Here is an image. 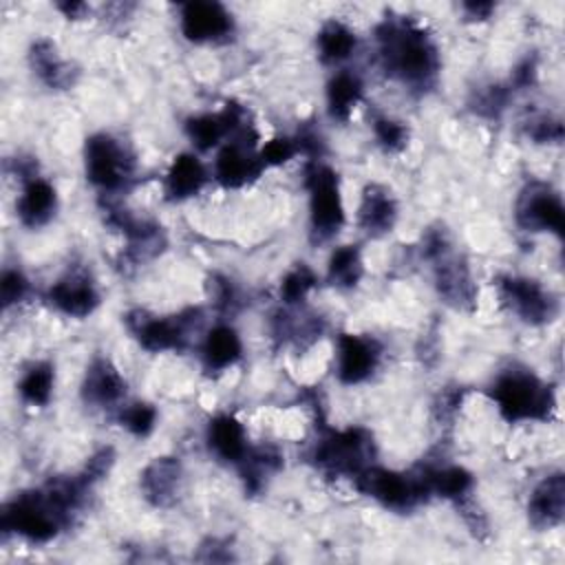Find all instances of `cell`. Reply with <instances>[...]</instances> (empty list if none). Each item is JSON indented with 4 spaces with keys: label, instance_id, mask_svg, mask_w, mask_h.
<instances>
[{
    "label": "cell",
    "instance_id": "1",
    "mask_svg": "<svg viewBox=\"0 0 565 565\" xmlns=\"http://www.w3.org/2000/svg\"><path fill=\"white\" fill-rule=\"evenodd\" d=\"M380 62L393 79L426 90L439 73V51L422 24L406 15L386 18L375 29Z\"/></svg>",
    "mask_w": 565,
    "mask_h": 565
},
{
    "label": "cell",
    "instance_id": "2",
    "mask_svg": "<svg viewBox=\"0 0 565 565\" xmlns=\"http://www.w3.org/2000/svg\"><path fill=\"white\" fill-rule=\"evenodd\" d=\"M490 395L508 422L547 419L554 408L552 388L527 369H508L499 373Z\"/></svg>",
    "mask_w": 565,
    "mask_h": 565
},
{
    "label": "cell",
    "instance_id": "3",
    "mask_svg": "<svg viewBox=\"0 0 565 565\" xmlns=\"http://www.w3.org/2000/svg\"><path fill=\"white\" fill-rule=\"evenodd\" d=\"M84 166L86 179L102 192H119L128 188L135 177L130 150L108 132H97L86 139Z\"/></svg>",
    "mask_w": 565,
    "mask_h": 565
},
{
    "label": "cell",
    "instance_id": "4",
    "mask_svg": "<svg viewBox=\"0 0 565 565\" xmlns=\"http://www.w3.org/2000/svg\"><path fill=\"white\" fill-rule=\"evenodd\" d=\"M309 190V225L316 241H329L344 223V205L340 196L338 174L322 163H311L307 170Z\"/></svg>",
    "mask_w": 565,
    "mask_h": 565
},
{
    "label": "cell",
    "instance_id": "5",
    "mask_svg": "<svg viewBox=\"0 0 565 565\" xmlns=\"http://www.w3.org/2000/svg\"><path fill=\"white\" fill-rule=\"evenodd\" d=\"M353 479L364 494L373 497L377 503H382L384 508L395 510V512L413 510L428 494L422 472L404 475V472H393L386 468L366 466Z\"/></svg>",
    "mask_w": 565,
    "mask_h": 565
},
{
    "label": "cell",
    "instance_id": "6",
    "mask_svg": "<svg viewBox=\"0 0 565 565\" xmlns=\"http://www.w3.org/2000/svg\"><path fill=\"white\" fill-rule=\"evenodd\" d=\"M371 455V437L362 428L331 430L320 437L313 459L316 463L333 475H360L369 463Z\"/></svg>",
    "mask_w": 565,
    "mask_h": 565
},
{
    "label": "cell",
    "instance_id": "7",
    "mask_svg": "<svg viewBox=\"0 0 565 565\" xmlns=\"http://www.w3.org/2000/svg\"><path fill=\"white\" fill-rule=\"evenodd\" d=\"M501 302L527 324H545L558 316L556 296L539 280L523 276H503L497 282Z\"/></svg>",
    "mask_w": 565,
    "mask_h": 565
},
{
    "label": "cell",
    "instance_id": "8",
    "mask_svg": "<svg viewBox=\"0 0 565 565\" xmlns=\"http://www.w3.org/2000/svg\"><path fill=\"white\" fill-rule=\"evenodd\" d=\"M514 216L525 232H552L563 236V203L547 183H527L516 199Z\"/></svg>",
    "mask_w": 565,
    "mask_h": 565
},
{
    "label": "cell",
    "instance_id": "9",
    "mask_svg": "<svg viewBox=\"0 0 565 565\" xmlns=\"http://www.w3.org/2000/svg\"><path fill=\"white\" fill-rule=\"evenodd\" d=\"M181 33L196 44L225 40L234 31L232 13L218 2H188L179 13Z\"/></svg>",
    "mask_w": 565,
    "mask_h": 565
},
{
    "label": "cell",
    "instance_id": "10",
    "mask_svg": "<svg viewBox=\"0 0 565 565\" xmlns=\"http://www.w3.org/2000/svg\"><path fill=\"white\" fill-rule=\"evenodd\" d=\"M128 324L139 340V344L150 353L161 351H179L188 342V327L190 320L183 316L177 318H157L146 313L128 316Z\"/></svg>",
    "mask_w": 565,
    "mask_h": 565
},
{
    "label": "cell",
    "instance_id": "11",
    "mask_svg": "<svg viewBox=\"0 0 565 565\" xmlns=\"http://www.w3.org/2000/svg\"><path fill=\"white\" fill-rule=\"evenodd\" d=\"M380 364V344L373 338L342 333L338 338L335 373L342 384H360Z\"/></svg>",
    "mask_w": 565,
    "mask_h": 565
},
{
    "label": "cell",
    "instance_id": "12",
    "mask_svg": "<svg viewBox=\"0 0 565 565\" xmlns=\"http://www.w3.org/2000/svg\"><path fill=\"white\" fill-rule=\"evenodd\" d=\"M265 163L258 152L252 150V143L243 139L227 141L214 159V177L225 188H241L254 181L263 172Z\"/></svg>",
    "mask_w": 565,
    "mask_h": 565
},
{
    "label": "cell",
    "instance_id": "13",
    "mask_svg": "<svg viewBox=\"0 0 565 565\" xmlns=\"http://www.w3.org/2000/svg\"><path fill=\"white\" fill-rule=\"evenodd\" d=\"M49 300L66 316L86 318L99 305V294L88 274L68 271L64 278L53 282V287L49 289Z\"/></svg>",
    "mask_w": 565,
    "mask_h": 565
},
{
    "label": "cell",
    "instance_id": "14",
    "mask_svg": "<svg viewBox=\"0 0 565 565\" xmlns=\"http://www.w3.org/2000/svg\"><path fill=\"white\" fill-rule=\"evenodd\" d=\"M565 512V479L563 472L545 477L530 494L527 519L536 530H552L561 525Z\"/></svg>",
    "mask_w": 565,
    "mask_h": 565
},
{
    "label": "cell",
    "instance_id": "15",
    "mask_svg": "<svg viewBox=\"0 0 565 565\" xmlns=\"http://www.w3.org/2000/svg\"><path fill=\"white\" fill-rule=\"evenodd\" d=\"M57 207L55 188L42 177H29L22 183V192L15 201V212L22 225L40 227L51 221Z\"/></svg>",
    "mask_w": 565,
    "mask_h": 565
},
{
    "label": "cell",
    "instance_id": "16",
    "mask_svg": "<svg viewBox=\"0 0 565 565\" xmlns=\"http://www.w3.org/2000/svg\"><path fill=\"white\" fill-rule=\"evenodd\" d=\"M126 393V382L121 373L106 358H95L82 382V397L93 406H113Z\"/></svg>",
    "mask_w": 565,
    "mask_h": 565
},
{
    "label": "cell",
    "instance_id": "17",
    "mask_svg": "<svg viewBox=\"0 0 565 565\" xmlns=\"http://www.w3.org/2000/svg\"><path fill=\"white\" fill-rule=\"evenodd\" d=\"M181 486V463L174 457H157L141 472L143 497L157 505H170Z\"/></svg>",
    "mask_w": 565,
    "mask_h": 565
},
{
    "label": "cell",
    "instance_id": "18",
    "mask_svg": "<svg viewBox=\"0 0 565 565\" xmlns=\"http://www.w3.org/2000/svg\"><path fill=\"white\" fill-rule=\"evenodd\" d=\"M395 218H397V205L391 192L375 183L366 185L360 210H358V225L371 236H382L393 230Z\"/></svg>",
    "mask_w": 565,
    "mask_h": 565
},
{
    "label": "cell",
    "instance_id": "19",
    "mask_svg": "<svg viewBox=\"0 0 565 565\" xmlns=\"http://www.w3.org/2000/svg\"><path fill=\"white\" fill-rule=\"evenodd\" d=\"M207 446L210 450L223 459V461H234L241 463L245 459L247 450V435L243 424L232 417V415H216L207 424Z\"/></svg>",
    "mask_w": 565,
    "mask_h": 565
},
{
    "label": "cell",
    "instance_id": "20",
    "mask_svg": "<svg viewBox=\"0 0 565 565\" xmlns=\"http://www.w3.org/2000/svg\"><path fill=\"white\" fill-rule=\"evenodd\" d=\"M207 181V172L205 166L201 163L199 157L185 152L179 154L170 170L166 172V181H163V192L170 201H183L190 199L194 194L201 192V188Z\"/></svg>",
    "mask_w": 565,
    "mask_h": 565
},
{
    "label": "cell",
    "instance_id": "21",
    "mask_svg": "<svg viewBox=\"0 0 565 565\" xmlns=\"http://www.w3.org/2000/svg\"><path fill=\"white\" fill-rule=\"evenodd\" d=\"M241 351H243L241 338L230 324L212 327L201 347L203 364L210 371H225L241 358Z\"/></svg>",
    "mask_w": 565,
    "mask_h": 565
},
{
    "label": "cell",
    "instance_id": "22",
    "mask_svg": "<svg viewBox=\"0 0 565 565\" xmlns=\"http://www.w3.org/2000/svg\"><path fill=\"white\" fill-rule=\"evenodd\" d=\"M33 73L51 88H66L73 84L71 66L57 55L55 44L49 40H35L29 51Z\"/></svg>",
    "mask_w": 565,
    "mask_h": 565
},
{
    "label": "cell",
    "instance_id": "23",
    "mask_svg": "<svg viewBox=\"0 0 565 565\" xmlns=\"http://www.w3.org/2000/svg\"><path fill=\"white\" fill-rule=\"evenodd\" d=\"M362 79L353 71H338L327 84V106L333 119L347 121L362 99Z\"/></svg>",
    "mask_w": 565,
    "mask_h": 565
},
{
    "label": "cell",
    "instance_id": "24",
    "mask_svg": "<svg viewBox=\"0 0 565 565\" xmlns=\"http://www.w3.org/2000/svg\"><path fill=\"white\" fill-rule=\"evenodd\" d=\"M422 479L428 492H435L444 499H463L472 488V477L459 466H439L422 470Z\"/></svg>",
    "mask_w": 565,
    "mask_h": 565
},
{
    "label": "cell",
    "instance_id": "25",
    "mask_svg": "<svg viewBox=\"0 0 565 565\" xmlns=\"http://www.w3.org/2000/svg\"><path fill=\"white\" fill-rule=\"evenodd\" d=\"M353 51H355V33L347 24L331 20L320 29L318 55L324 64H340L349 60Z\"/></svg>",
    "mask_w": 565,
    "mask_h": 565
},
{
    "label": "cell",
    "instance_id": "26",
    "mask_svg": "<svg viewBox=\"0 0 565 565\" xmlns=\"http://www.w3.org/2000/svg\"><path fill=\"white\" fill-rule=\"evenodd\" d=\"M53 384H55L53 366L49 362H35L20 377L18 393L26 404L44 406L53 395Z\"/></svg>",
    "mask_w": 565,
    "mask_h": 565
},
{
    "label": "cell",
    "instance_id": "27",
    "mask_svg": "<svg viewBox=\"0 0 565 565\" xmlns=\"http://www.w3.org/2000/svg\"><path fill=\"white\" fill-rule=\"evenodd\" d=\"M327 276L335 287H342V289L355 287L362 276V256L358 245L335 247L327 265Z\"/></svg>",
    "mask_w": 565,
    "mask_h": 565
},
{
    "label": "cell",
    "instance_id": "28",
    "mask_svg": "<svg viewBox=\"0 0 565 565\" xmlns=\"http://www.w3.org/2000/svg\"><path fill=\"white\" fill-rule=\"evenodd\" d=\"M119 422L126 430H130L137 437H146L152 433L154 424H157V408L152 404L146 402H135L121 408L119 413Z\"/></svg>",
    "mask_w": 565,
    "mask_h": 565
},
{
    "label": "cell",
    "instance_id": "29",
    "mask_svg": "<svg viewBox=\"0 0 565 565\" xmlns=\"http://www.w3.org/2000/svg\"><path fill=\"white\" fill-rule=\"evenodd\" d=\"M313 285H316V274L307 265L300 263L298 267L287 271V276L282 278L280 296L287 305H294V302H300Z\"/></svg>",
    "mask_w": 565,
    "mask_h": 565
},
{
    "label": "cell",
    "instance_id": "30",
    "mask_svg": "<svg viewBox=\"0 0 565 565\" xmlns=\"http://www.w3.org/2000/svg\"><path fill=\"white\" fill-rule=\"evenodd\" d=\"M373 132H375V139L391 152H397L406 146V139H408V130L402 121L397 119H391L386 115H377L373 119Z\"/></svg>",
    "mask_w": 565,
    "mask_h": 565
},
{
    "label": "cell",
    "instance_id": "31",
    "mask_svg": "<svg viewBox=\"0 0 565 565\" xmlns=\"http://www.w3.org/2000/svg\"><path fill=\"white\" fill-rule=\"evenodd\" d=\"M29 291V280L20 269H4L0 278V298L4 307L20 302Z\"/></svg>",
    "mask_w": 565,
    "mask_h": 565
},
{
    "label": "cell",
    "instance_id": "32",
    "mask_svg": "<svg viewBox=\"0 0 565 565\" xmlns=\"http://www.w3.org/2000/svg\"><path fill=\"white\" fill-rule=\"evenodd\" d=\"M298 150V141L289 139V137H276L271 141H267L263 146V150L258 152L265 166H280L285 161H289L291 157H296Z\"/></svg>",
    "mask_w": 565,
    "mask_h": 565
},
{
    "label": "cell",
    "instance_id": "33",
    "mask_svg": "<svg viewBox=\"0 0 565 565\" xmlns=\"http://www.w3.org/2000/svg\"><path fill=\"white\" fill-rule=\"evenodd\" d=\"M527 137L539 143H558L563 139V124L561 119L536 117L527 124Z\"/></svg>",
    "mask_w": 565,
    "mask_h": 565
},
{
    "label": "cell",
    "instance_id": "34",
    "mask_svg": "<svg viewBox=\"0 0 565 565\" xmlns=\"http://www.w3.org/2000/svg\"><path fill=\"white\" fill-rule=\"evenodd\" d=\"M534 75H536V64H534V60H523L519 66H516V71H514V75H512V82H514V86H519V88H525V86H530L532 82H534Z\"/></svg>",
    "mask_w": 565,
    "mask_h": 565
},
{
    "label": "cell",
    "instance_id": "35",
    "mask_svg": "<svg viewBox=\"0 0 565 565\" xmlns=\"http://www.w3.org/2000/svg\"><path fill=\"white\" fill-rule=\"evenodd\" d=\"M494 4L492 2H466L463 11L468 13L470 20H486L492 13Z\"/></svg>",
    "mask_w": 565,
    "mask_h": 565
}]
</instances>
